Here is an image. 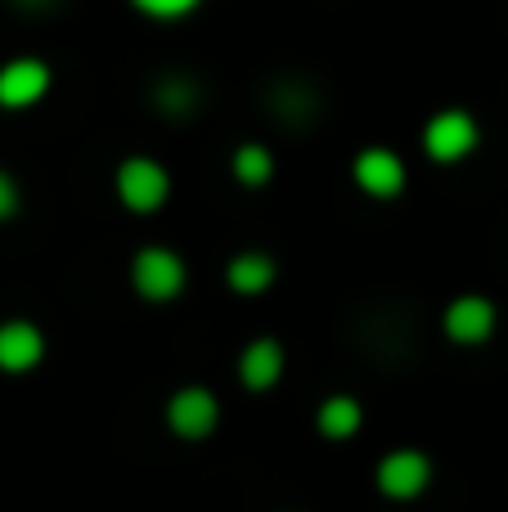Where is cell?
I'll return each mask as SVG.
<instances>
[{"mask_svg": "<svg viewBox=\"0 0 508 512\" xmlns=\"http://www.w3.org/2000/svg\"><path fill=\"white\" fill-rule=\"evenodd\" d=\"M477 140H482V131H477V122L464 113V108H446V113H437L428 126H423V149H428L432 162L468 158V153L477 149Z\"/></svg>", "mask_w": 508, "mask_h": 512, "instance_id": "obj_3", "label": "cell"}, {"mask_svg": "<svg viewBox=\"0 0 508 512\" xmlns=\"http://www.w3.org/2000/svg\"><path fill=\"white\" fill-rule=\"evenodd\" d=\"M23 9H45V5H54V0H18Z\"/></svg>", "mask_w": 508, "mask_h": 512, "instance_id": "obj_18", "label": "cell"}, {"mask_svg": "<svg viewBox=\"0 0 508 512\" xmlns=\"http://www.w3.org/2000/svg\"><path fill=\"white\" fill-rule=\"evenodd\" d=\"M14 212H18V185L0 171V221H9Z\"/></svg>", "mask_w": 508, "mask_h": 512, "instance_id": "obj_17", "label": "cell"}, {"mask_svg": "<svg viewBox=\"0 0 508 512\" xmlns=\"http://www.w3.org/2000/svg\"><path fill=\"white\" fill-rule=\"evenodd\" d=\"M279 373H284V346H279L275 337H257V342L243 346V355H239L243 387L266 391V387H275L279 382Z\"/></svg>", "mask_w": 508, "mask_h": 512, "instance_id": "obj_10", "label": "cell"}, {"mask_svg": "<svg viewBox=\"0 0 508 512\" xmlns=\"http://www.w3.org/2000/svg\"><path fill=\"white\" fill-rule=\"evenodd\" d=\"M491 333H495V306L486 297L468 292V297L450 301V310H446V337L450 342L477 346V342H486Z\"/></svg>", "mask_w": 508, "mask_h": 512, "instance_id": "obj_7", "label": "cell"}, {"mask_svg": "<svg viewBox=\"0 0 508 512\" xmlns=\"http://www.w3.org/2000/svg\"><path fill=\"white\" fill-rule=\"evenodd\" d=\"M221 423V405L207 387H180L176 396L167 400V427L185 441H203L212 436V427Z\"/></svg>", "mask_w": 508, "mask_h": 512, "instance_id": "obj_4", "label": "cell"}, {"mask_svg": "<svg viewBox=\"0 0 508 512\" xmlns=\"http://www.w3.org/2000/svg\"><path fill=\"white\" fill-rule=\"evenodd\" d=\"M428 481H432V463L419 450H392L378 463V490L387 499H414L428 490Z\"/></svg>", "mask_w": 508, "mask_h": 512, "instance_id": "obj_5", "label": "cell"}, {"mask_svg": "<svg viewBox=\"0 0 508 512\" xmlns=\"http://www.w3.org/2000/svg\"><path fill=\"white\" fill-rule=\"evenodd\" d=\"M131 283L144 301H171L185 288V261L171 248H140L131 261Z\"/></svg>", "mask_w": 508, "mask_h": 512, "instance_id": "obj_1", "label": "cell"}, {"mask_svg": "<svg viewBox=\"0 0 508 512\" xmlns=\"http://www.w3.org/2000/svg\"><path fill=\"white\" fill-rule=\"evenodd\" d=\"M351 176L369 198H396L405 189V162L392 149H365L351 167Z\"/></svg>", "mask_w": 508, "mask_h": 512, "instance_id": "obj_6", "label": "cell"}, {"mask_svg": "<svg viewBox=\"0 0 508 512\" xmlns=\"http://www.w3.org/2000/svg\"><path fill=\"white\" fill-rule=\"evenodd\" d=\"M131 5L149 18H180L189 9H198V0H131Z\"/></svg>", "mask_w": 508, "mask_h": 512, "instance_id": "obj_16", "label": "cell"}, {"mask_svg": "<svg viewBox=\"0 0 508 512\" xmlns=\"http://www.w3.org/2000/svg\"><path fill=\"white\" fill-rule=\"evenodd\" d=\"M360 400H351V396H329L320 405V414H315V427H320L329 441H347V436H356V427H360Z\"/></svg>", "mask_w": 508, "mask_h": 512, "instance_id": "obj_13", "label": "cell"}, {"mask_svg": "<svg viewBox=\"0 0 508 512\" xmlns=\"http://www.w3.org/2000/svg\"><path fill=\"white\" fill-rule=\"evenodd\" d=\"M270 108H275V122H284V126H306L315 117V95L306 86H279L275 90V99H270Z\"/></svg>", "mask_w": 508, "mask_h": 512, "instance_id": "obj_15", "label": "cell"}, {"mask_svg": "<svg viewBox=\"0 0 508 512\" xmlns=\"http://www.w3.org/2000/svg\"><path fill=\"white\" fill-rule=\"evenodd\" d=\"M45 355V337L36 324H27V319H9V324H0V369L5 373H27L36 369Z\"/></svg>", "mask_w": 508, "mask_h": 512, "instance_id": "obj_9", "label": "cell"}, {"mask_svg": "<svg viewBox=\"0 0 508 512\" xmlns=\"http://www.w3.org/2000/svg\"><path fill=\"white\" fill-rule=\"evenodd\" d=\"M270 176H275V158H270L266 144H239L234 149V180L248 189H261L270 185Z\"/></svg>", "mask_w": 508, "mask_h": 512, "instance_id": "obj_14", "label": "cell"}, {"mask_svg": "<svg viewBox=\"0 0 508 512\" xmlns=\"http://www.w3.org/2000/svg\"><path fill=\"white\" fill-rule=\"evenodd\" d=\"M50 90V68L41 59H14L0 68V104L5 108H27Z\"/></svg>", "mask_w": 508, "mask_h": 512, "instance_id": "obj_8", "label": "cell"}, {"mask_svg": "<svg viewBox=\"0 0 508 512\" xmlns=\"http://www.w3.org/2000/svg\"><path fill=\"white\" fill-rule=\"evenodd\" d=\"M167 194H171V180L153 158H126L117 167V198L131 212H158L167 203Z\"/></svg>", "mask_w": 508, "mask_h": 512, "instance_id": "obj_2", "label": "cell"}, {"mask_svg": "<svg viewBox=\"0 0 508 512\" xmlns=\"http://www.w3.org/2000/svg\"><path fill=\"white\" fill-rule=\"evenodd\" d=\"M225 279H230L234 292L257 297V292H266L270 283H275V261H270L266 252H239L230 261V270H225Z\"/></svg>", "mask_w": 508, "mask_h": 512, "instance_id": "obj_11", "label": "cell"}, {"mask_svg": "<svg viewBox=\"0 0 508 512\" xmlns=\"http://www.w3.org/2000/svg\"><path fill=\"white\" fill-rule=\"evenodd\" d=\"M198 81L185 77V72H171V77H162L158 86H153V104H158L162 117H189L198 108Z\"/></svg>", "mask_w": 508, "mask_h": 512, "instance_id": "obj_12", "label": "cell"}]
</instances>
